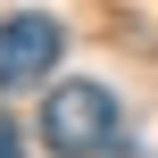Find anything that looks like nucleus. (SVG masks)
<instances>
[{
    "label": "nucleus",
    "instance_id": "f257e3e1",
    "mask_svg": "<svg viewBox=\"0 0 158 158\" xmlns=\"http://www.w3.org/2000/svg\"><path fill=\"white\" fill-rule=\"evenodd\" d=\"M42 142L58 158H100L117 142V100H108V83H58L50 108H42Z\"/></svg>",
    "mask_w": 158,
    "mask_h": 158
},
{
    "label": "nucleus",
    "instance_id": "f03ea898",
    "mask_svg": "<svg viewBox=\"0 0 158 158\" xmlns=\"http://www.w3.org/2000/svg\"><path fill=\"white\" fill-rule=\"evenodd\" d=\"M58 50H67L58 17H8V25H0V92L42 83V75L58 67Z\"/></svg>",
    "mask_w": 158,
    "mask_h": 158
},
{
    "label": "nucleus",
    "instance_id": "7ed1b4c3",
    "mask_svg": "<svg viewBox=\"0 0 158 158\" xmlns=\"http://www.w3.org/2000/svg\"><path fill=\"white\" fill-rule=\"evenodd\" d=\"M0 158H25V133H17L8 117H0Z\"/></svg>",
    "mask_w": 158,
    "mask_h": 158
}]
</instances>
